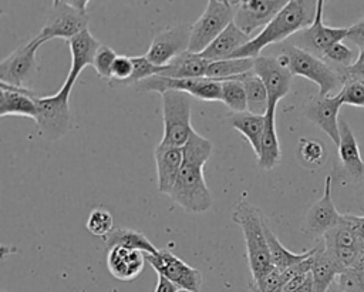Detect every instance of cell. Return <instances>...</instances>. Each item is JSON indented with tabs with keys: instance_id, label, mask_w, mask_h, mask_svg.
Segmentation results:
<instances>
[{
	"instance_id": "6da1fadb",
	"label": "cell",
	"mask_w": 364,
	"mask_h": 292,
	"mask_svg": "<svg viewBox=\"0 0 364 292\" xmlns=\"http://www.w3.org/2000/svg\"><path fill=\"white\" fill-rule=\"evenodd\" d=\"M182 151V168L169 197L185 211L200 214L212 207V195L203 177V165L210 157L212 142L193 131Z\"/></svg>"
},
{
	"instance_id": "7a4b0ae2",
	"label": "cell",
	"mask_w": 364,
	"mask_h": 292,
	"mask_svg": "<svg viewBox=\"0 0 364 292\" xmlns=\"http://www.w3.org/2000/svg\"><path fill=\"white\" fill-rule=\"evenodd\" d=\"M317 1L290 0L276 14V17L245 47L237 50L230 58H256L262 50L270 44L287 41L299 31L310 27L316 19Z\"/></svg>"
},
{
	"instance_id": "3957f363",
	"label": "cell",
	"mask_w": 364,
	"mask_h": 292,
	"mask_svg": "<svg viewBox=\"0 0 364 292\" xmlns=\"http://www.w3.org/2000/svg\"><path fill=\"white\" fill-rule=\"evenodd\" d=\"M232 221L237 224L243 232L252 282H257L273 268L263 228L264 219L260 211L252 205L246 197H242L233 208Z\"/></svg>"
},
{
	"instance_id": "277c9868",
	"label": "cell",
	"mask_w": 364,
	"mask_h": 292,
	"mask_svg": "<svg viewBox=\"0 0 364 292\" xmlns=\"http://www.w3.org/2000/svg\"><path fill=\"white\" fill-rule=\"evenodd\" d=\"M280 61L293 75L304 77L318 85L317 95L327 97L331 91L344 84V77L323 58L304 51L287 41L280 46L277 54Z\"/></svg>"
},
{
	"instance_id": "5b68a950",
	"label": "cell",
	"mask_w": 364,
	"mask_h": 292,
	"mask_svg": "<svg viewBox=\"0 0 364 292\" xmlns=\"http://www.w3.org/2000/svg\"><path fill=\"white\" fill-rule=\"evenodd\" d=\"M88 3L87 0L53 1L41 31L33 38L40 46L53 38L71 40L74 36L88 28Z\"/></svg>"
},
{
	"instance_id": "8992f818",
	"label": "cell",
	"mask_w": 364,
	"mask_h": 292,
	"mask_svg": "<svg viewBox=\"0 0 364 292\" xmlns=\"http://www.w3.org/2000/svg\"><path fill=\"white\" fill-rule=\"evenodd\" d=\"M73 87L63 84L53 95H37V128L44 140L57 141L63 138L71 127L70 94Z\"/></svg>"
},
{
	"instance_id": "52a82bcc",
	"label": "cell",
	"mask_w": 364,
	"mask_h": 292,
	"mask_svg": "<svg viewBox=\"0 0 364 292\" xmlns=\"http://www.w3.org/2000/svg\"><path fill=\"white\" fill-rule=\"evenodd\" d=\"M162 98L164 135L161 142L172 147H183L195 131L191 124L192 97L183 91H165Z\"/></svg>"
},
{
	"instance_id": "ba28073f",
	"label": "cell",
	"mask_w": 364,
	"mask_h": 292,
	"mask_svg": "<svg viewBox=\"0 0 364 292\" xmlns=\"http://www.w3.org/2000/svg\"><path fill=\"white\" fill-rule=\"evenodd\" d=\"M237 1L209 0L200 17L192 24L188 51L200 54L229 24L233 23Z\"/></svg>"
},
{
	"instance_id": "9c48e42d",
	"label": "cell",
	"mask_w": 364,
	"mask_h": 292,
	"mask_svg": "<svg viewBox=\"0 0 364 292\" xmlns=\"http://www.w3.org/2000/svg\"><path fill=\"white\" fill-rule=\"evenodd\" d=\"M136 91H155L164 94L165 91H183L191 97L205 101H222V81L212 78H189L176 80L162 75L149 77L134 85Z\"/></svg>"
},
{
	"instance_id": "30bf717a",
	"label": "cell",
	"mask_w": 364,
	"mask_h": 292,
	"mask_svg": "<svg viewBox=\"0 0 364 292\" xmlns=\"http://www.w3.org/2000/svg\"><path fill=\"white\" fill-rule=\"evenodd\" d=\"M323 6L324 1L318 0L313 24L287 40V43L320 58L331 46L346 40L348 36V27H328L323 23Z\"/></svg>"
},
{
	"instance_id": "8fae6325",
	"label": "cell",
	"mask_w": 364,
	"mask_h": 292,
	"mask_svg": "<svg viewBox=\"0 0 364 292\" xmlns=\"http://www.w3.org/2000/svg\"><path fill=\"white\" fill-rule=\"evenodd\" d=\"M146 262L156 271L158 275L166 278L185 292H199L202 286L200 272L182 261L168 249H159L156 254H145Z\"/></svg>"
},
{
	"instance_id": "7c38bea8",
	"label": "cell",
	"mask_w": 364,
	"mask_h": 292,
	"mask_svg": "<svg viewBox=\"0 0 364 292\" xmlns=\"http://www.w3.org/2000/svg\"><path fill=\"white\" fill-rule=\"evenodd\" d=\"M192 24L179 23L158 30L145 54L155 66H165L176 56L188 51Z\"/></svg>"
},
{
	"instance_id": "4fadbf2b",
	"label": "cell",
	"mask_w": 364,
	"mask_h": 292,
	"mask_svg": "<svg viewBox=\"0 0 364 292\" xmlns=\"http://www.w3.org/2000/svg\"><path fill=\"white\" fill-rule=\"evenodd\" d=\"M40 44L31 38L18 46L11 54L0 61V83L27 88L26 84L31 80L37 70V50Z\"/></svg>"
},
{
	"instance_id": "5bb4252c",
	"label": "cell",
	"mask_w": 364,
	"mask_h": 292,
	"mask_svg": "<svg viewBox=\"0 0 364 292\" xmlns=\"http://www.w3.org/2000/svg\"><path fill=\"white\" fill-rule=\"evenodd\" d=\"M253 73L263 81L267 94L269 105H277L284 98L291 85L293 74L276 56H259L253 63Z\"/></svg>"
},
{
	"instance_id": "9a60e30c",
	"label": "cell",
	"mask_w": 364,
	"mask_h": 292,
	"mask_svg": "<svg viewBox=\"0 0 364 292\" xmlns=\"http://www.w3.org/2000/svg\"><path fill=\"white\" fill-rule=\"evenodd\" d=\"M331 182H333L331 175H327L324 182L323 197L309 208L304 217L301 231L309 236L323 238V235L327 231L338 225L343 219V215L336 209V205L333 202Z\"/></svg>"
},
{
	"instance_id": "2e32d148",
	"label": "cell",
	"mask_w": 364,
	"mask_h": 292,
	"mask_svg": "<svg viewBox=\"0 0 364 292\" xmlns=\"http://www.w3.org/2000/svg\"><path fill=\"white\" fill-rule=\"evenodd\" d=\"M287 4L283 0H243L237 1L233 23L247 36L259 27H266Z\"/></svg>"
},
{
	"instance_id": "e0dca14e",
	"label": "cell",
	"mask_w": 364,
	"mask_h": 292,
	"mask_svg": "<svg viewBox=\"0 0 364 292\" xmlns=\"http://www.w3.org/2000/svg\"><path fill=\"white\" fill-rule=\"evenodd\" d=\"M341 101L338 95L313 97L304 107V115L313 124H316L321 131H324L330 140L338 147L340 142V128H338V111L341 108Z\"/></svg>"
},
{
	"instance_id": "ac0fdd59",
	"label": "cell",
	"mask_w": 364,
	"mask_h": 292,
	"mask_svg": "<svg viewBox=\"0 0 364 292\" xmlns=\"http://www.w3.org/2000/svg\"><path fill=\"white\" fill-rule=\"evenodd\" d=\"M155 164H156V178H158V191L169 195L183 162L182 147H172L159 142L154 151Z\"/></svg>"
},
{
	"instance_id": "d6986e66",
	"label": "cell",
	"mask_w": 364,
	"mask_h": 292,
	"mask_svg": "<svg viewBox=\"0 0 364 292\" xmlns=\"http://www.w3.org/2000/svg\"><path fill=\"white\" fill-rule=\"evenodd\" d=\"M71 53V66L64 84L74 87L78 75L87 66H92L94 57L100 48V41L90 33L88 28L74 36L67 41Z\"/></svg>"
},
{
	"instance_id": "ffe728a7",
	"label": "cell",
	"mask_w": 364,
	"mask_h": 292,
	"mask_svg": "<svg viewBox=\"0 0 364 292\" xmlns=\"http://www.w3.org/2000/svg\"><path fill=\"white\" fill-rule=\"evenodd\" d=\"M146 258L145 252L125 246H112L107 254V266L109 273L119 281H134L142 272Z\"/></svg>"
},
{
	"instance_id": "44dd1931",
	"label": "cell",
	"mask_w": 364,
	"mask_h": 292,
	"mask_svg": "<svg viewBox=\"0 0 364 292\" xmlns=\"http://www.w3.org/2000/svg\"><path fill=\"white\" fill-rule=\"evenodd\" d=\"M37 94L28 88L0 83V117L21 115L36 121Z\"/></svg>"
},
{
	"instance_id": "7402d4cb",
	"label": "cell",
	"mask_w": 364,
	"mask_h": 292,
	"mask_svg": "<svg viewBox=\"0 0 364 292\" xmlns=\"http://www.w3.org/2000/svg\"><path fill=\"white\" fill-rule=\"evenodd\" d=\"M340 128V142H338V157L344 171L355 181L363 179L364 177V161L360 154L357 138L348 124L343 117L338 118Z\"/></svg>"
},
{
	"instance_id": "603a6c76",
	"label": "cell",
	"mask_w": 364,
	"mask_h": 292,
	"mask_svg": "<svg viewBox=\"0 0 364 292\" xmlns=\"http://www.w3.org/2000/svg\"><path fill=\"white\" fill-rule=\"evenodd\" d=\"M250 40V36L245 34L235 23H232L200 53V56L209 63L228 60Z\"/></svg>"
},
{
	"instance_id": "cb8c5ba5",
	"label": "cell",
	"mask_w": 364,
	"mask_h": 292,
	"mask_svg": "<svg viewBox=\"0 0 364 292\" xmlns=\"http://www.w3.org/2000/svg\"><path fill=\"white\" fill-rule=\"evenodd\" d=\"M341 265L326 251L323 242L316 246L311 255L310 273L313 278V292H327L330 285L343 273Z\"/></svg>"
},
{
	"instance_id": "d4e9b609",
	"label": "cell",
	"mask_w": 364,
	"mask_h": 292,
	"mask_svg": "<svg viewBox=\"0 0 364 292\" xmlns=\"http://www.w3.org/2000/svg\"><path fill=\"white\" fill-rule=\"evenodd\" d=\"M264 118V130L260 138V147L256 157L260 168L272 170L282 160L280 144L276 132V105H269Z\"/></svg>"
},
{
	"instance_id": "484cf974",
	"label": "cell",
	"mask_w": 364,
	"mask_h": 292,
	"mask_svg": "<svg viewBox=\"0 0 364 292\" xmlns=\"http://www.w3.org/2000/svg\"><path fill=\"white\" fill-rule=\"evenodd\" d=\"M208 66L209 61H206L200 54L185 51L172 58L168 64L162 66L158 75L176 80L202 78L206 74Z\"/></svg>"
},
{
	"instance_id": "4316f807",
	"label": "cell",
	"mask_w": 364,
	"mask_h": 292,
	"mask_svg": "<svg viewBox=\"0 0 364 292\" xmlns=\"http://www.w3.org/2000/svg\"><path fill=\"white\" fill-rule=\"evenodd\" d=\"M263 228H264V235H266V241H267V246H269V251H270V259H272V265L280 271H286L303 261H306L307 258H310L316 248L313 249H309L306 252H301V254H294L291 251H289L287 248H284L280 241L277 239V236L273 234V231L270 229V226L266 224H263Z\"/></svg>"
},
{
	"instance_id": "83f0119b",
	"label": "cell",
	"mask_w": 364,
	"mask_h": 292,
	"mask_svg": "<svg viewBox=\"0 0 364 292\" xmlns=\"http://www.w3.org/2000/svg\"><path fill=\"white\" fill-rule=\"evenodd\" d=\"M264 120H266L264 115H256V114H252L249 111L232 113L228 117L229 124L236 131H239L240 134L245 135V138L250 144L255 154L259 152L260 138H262V134H263V130H264Z\"/></svg>"
},
{
	"instance_id": "f1b7e54d",
	"label": "cell",
	"mask_w": 364,
	"mask_h": 292,
	"mask_svg": "<svg viewBox=\"0 0 364 292\" xmlns=\"http://www.w3.org/2000/svg\"><path fill=\"white\" fill-rule=\"evenodd\" d=\"M104 242L108 249L112 246H125L149 255H154L159 251L142 232L131 228H114L104 238Z\"/></svg>"
},
{
	"instance_id": "f546056e",
	"label": "cell",
	"mask_w": 364,
	"mask_h": 292,
	"mask_svg": "<svg viewBox=\"0 0 364 292\" xmlns=\"http://www.w3.org/2000/svg\"><path fill=\"white\" fill-rule=\"evenodd\" d=\"M233 78L240 81L245 87L247 111L256 115H264L269 110V94L263 81L253 73V70Z\"/></svg>"
},
{
	"instance_id": "4dcf8cb0",
	"label": "cell",
	"mask_w": 364,
	"mask_h": 292,
	"mask_svg": "<svg viewBox=\"0 0 364 292\" xmlns=\"http://www.w3.org/2000/svg\"><path fill=\"white\" fill-rule=\"evenodd\" d=\"M255 58H228L209 63L205 77L212 80H229L253 70Z\"/></svg>"
},
{
	"instance_id": "1f68e13d",
	"label": "cell",
	"mask_w": 364,
	"mask_h": 292,
	"mask_svg": "<svg viewBox=\"0 0 364 292\" xmlns=\"http://www.w3.org/2000/svg\"><path fill=\"white\" fill-rule=\"evenodd\" d=\"M323 245L327 249H361V251H364L361 248L351 225L344 218V215L338 225H336L334 228H331L330 231H327L323 235Z\"/></svg>"
},
{
	"instance_id": "d6a6232c",
	"label": "cell",
	"mask_w": 364,
	"mask_h": 292,
	"mask_svg": "<svg viewBox=\"0 0 364 292\" xmlns=\"http://www.w3.org/2000/svg\"><path fill=\"white\" fill-rule=\"evenodd\" d=\"M222 103L233 113L247 111V98L245 87L236 78L222 81Z\"/></svg>"
},
{
	"instance_id": "836d02e7",
	"label": "cell",
	"mask_w": 364,
	"mask_h": 292,
	"mask_svg": "<svg viewBox=\"0 0 364 292\" xmlns=\"http://www.w3.org/2000/svg\"><path fill=\"white\" fill-rule=\"evenodd\" d=\"M321 58H323L324 61H327L331 67H334V68L344 77V80H347L344 70H346L347 67H350V66L357 60L355 53H354L348 46H346L343 41L336 43L334 46H331V47L323 54ZM344 83H346V81H344Z\"/></svg>"
},
{
	"instance_id": "e575fe53",
	"label": "cell",
	"mask_w": 364,
	"mask_h": 292,
	"mask_svg": "<svg viewBox=\"0 0 364 292\" xmlns=\"http://www.w3.org/2000/svg\"><path fill=\"white\" fill-rule=\"evenodd\" d=\"M299 155L304 164L316 168V167H320L326 161L327 152H326V147L318 140L300 138Z\"/></svg>"
},
{
	"instance_id": "d590c367",
	"label": "cell",
	"mask_w": 364,
	"mask_h": 292,
	"mask_svg": "<svg viewBox=\"0 0 364 292\" xmlns=\"http://www.w3.org/2000/svg\"><path fill=\"white\" fill-rule=\"evenodd\" d=\"M85 226L92 235L104 239L114 229V217L108 209L97 207L90 212Z\"/></svg>"
},
{
	"instance_id": "8d00e7d4",
	"label": "cell",
	"mask_w": 364,
	"mask_h": 292,
	"mask_svg": "<svg viewBox=\"0 0 364 292\" xmlns=\"http://www.w3.org/2000/svg\"><path fill=\"white\" fill-rule=\"evenodd\" d=\"M341 104L364 108V81L347 80L337 93Z\"/></svg>"
},
{
	"instance_id": "74e56055",
	"label": "cell",
	"mask_w": 364,
	"mask_h": 292,
	"mask_svg": "<svg viewBox=\"0 0 364 292\" xmlns=\"http://www.w3.org/2000/svg\"><path fill=\"white\" fill-rule=\"evenodd\" d=\"M132 60V66H134V70H132V74L129 77V80L125 83V84H131V85H135L149 77H154V75H158L159 71H161V67L159 66H155L146 56H138V57H131Z\"/></svg>"
},
{
	"instance_id": "f35d334b",
	"label": "cell",
	"mask_w": 364,
	"mask_h": 292,
	"mask_svg": "<svg viewBox=\"0 0 364 292\" xmlns=\"http://www.w3.org/2000/svg\"><path fill=\"white\" fill-rule=\"evenodd\" d=\"M117 53L105 46V44H101L95 57H94V63H92V67L95 68L97 74L101 77V78H108L111 80V73H112V66H114V61L117 58Z\"/></svg>"
},
{
	"instance_id": "ab89813d",
	"label": "cell",
	"mask_w": 364,
	"mask_h": 292,
	"mask_svg": "<svg viewBox=\"0 0 364 292\" xmlns=\"http://www.w3.org/2000/svg\"><path fill=\"white\" fill-rule=\"evenodd\" d=\"M132 70H134V66H132L131 57L118 56L112 66L111 80H115L118 83H127L132 74Z\"/></svg>"
},
{
	"instance_id": "60d3db41",
	"label": "cell",
	"mask_w": 364,
	"mask_h": 292,
	"mask_svg": "<svg viewBox=\"0 0 364 292\" xmlns=\"http://www.w3.org/2000/svg\"><path fill=\"white\" fill-rule=\"evenodd\" d=\"M337 281H338L343 292H364V288L361 286L353 268H348L343 273H340Z\"/></svg>"
},
{
	"instance_id": "b9f144b4",
	"label": "cell",
	"mask_w": 364,
	"mask_h": 292,
	"mask_svg": "<svg viewBox=\"0 0 364 292\" xmlns=\"http://www.w3.org/2000/svg\"><path fill=\"white\" fill-rule=\"evenodd\" d=\"M346 73V77L347 80L353 78V80H360V81H364V48L360 50L358 56H357V60L344 70ZM346 80V81H347Z\"/></svg>"
},
{
	"instance_id": "7bdbcfd3",
	"label": "cell",
	"mask_w": 364,
	"mask_h": 292,
	"mask_svg": "<svg viewBox=\"0 0 364 292\" xmlns=\"http://www.w3.org/2000/svg\"><path fill=\"white\" fill-rule=\"evenodd\" d=\"M347 40L353 41L360 50L364 48V17L348 27Z\"/></svg>"
},
{
	"instance_id": "ee69618b",
	"label": "cell",
	"mask_w": 364,
	"mask_h": 292,
	"mask_svg": "<svg viewBox=\"0 0 364 292\" xmlns=\"http://www.w3.org/2000/svg\"><path fill=\"white\" fill-rule=\"evenodd\" d=\"M344 218L348 221V224L351 225L361 248L364 249V215L358 217V215H353V214H343Z\"/></svg>"
},
{
	"instance_id": "f6af8a7d",
	"label": "cell",
	"mask_w": 364,
	"mask_h": 292,
	"mask_svg": "<svg viewBox=\"0 0 364 292\" xmlns=\"http://www.w3.org/2000/svg\"><path fill=\"white\" fill-rule=\"evenodd\" d=\"M181 289L173 285L172 282H169L166 278L158 275V282H156V288L154 292H179Z\"/></svg>"
},
{
	"instance_id": "bcb514c9",
	"label": "cell",
	"mask_w": 364,
	"mask_h": 292,
	"mask_svg": "<svg viewBox=\"0 0 364 292\" xmlns=\"http://www.w3.org/2000/svg\"><path fill=\"white\" fill-rule=\"evenodd\" d=\"M353 269H354V272H355V275H357V278H358L361 286L364 288V256L357 262V265L353 266Z\"/></svg>"
},
{
	"instance_id": "7dc6e473",
	"label": "cell",
	"mask_w": 364,
	"mask_h": 292,
	"mask_svg": "<svg viewBox=\"0 0 364 292\" xmlns=\"http://www.w3.org/2000/svg\"><path fill=\"white\" fill-rule=\"evenodd\" d=\"M294 292H313V278H311V273L307 275L304 282Z\"/></svg>"
},
{
	"instance_id": "c3c4849f",
	"label": "cell",
	"mask_w": 364,
	"mask_h": 292,
	"mask_svg": "<svg viewBox=\"0 0 364 292\" xmlns=\"http://www.w3.org/2000/svg\"><path fill=\"white\" fill-rule=\"evenodd\" d=\"M358 204L361 207V211L364 212V181H363V184H361V187L358 189Z\"/></svg>"
},
{
	"instance_id": "681fc988",
	"label": "cell",
	"mask_w": 364,
	"mask_h": 292,
	"mask_svg": "<svg viewBox=\"0 0 364 292\" xmlns=\"http://www.w3.org/2000/svg\"><path fill=\"white\" fill-rule=\"evenodd\" d=\"M327 292H343V289H341V286H340V283H338L337 279L330 285V288L327 289Z\"/></svg>"
},
{
	"instance_id": "f907efd6",
	"label": "cell",
	"mask_w": 364,
	"mask_h": 292,
	"mask_svg": "<svg viewBox=\"0 0 364 292\" xmlns=\"http://www.w3.org/2000/svg\"><path fill=\"white\" fill-rule=\"evenodd\" d=\"M1 292H7V291H4V289H3V291H1Z\"/></svg>"
}]
</instances>
